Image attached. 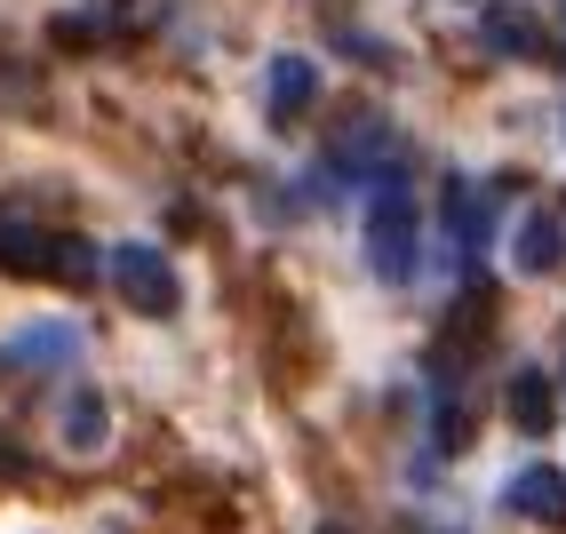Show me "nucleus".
Instances as JSON below:
<instances>
[{
	"label": "nucleus",
	"mask_w": 566,
	"mask_h": 534,
	"mask_svg": "<svg viewBox=\"0 0 566 534\" xmlns=\"http://www.w3.org/2000/svg\"><path fill=\"white\" fill-rule=\"evenodd\" d=\"M415 248H423V208H415V192L399 176H384V184H375V200H367L359 255H367V272L384 287H407L415 280Z\"/></svg>",
	"instance_id": "nucleus-1"
},
{
	"label": "nucleus",
	"mask_w": 566,
	"mask_h": 534,
	"mask_svg": "<svg viewBox=\"0 0 566 534\" xmlns=\"http://www.w3.org/2000/svg\"><path fill=\"white\" fill-rule=\"evenodd\" d=\"M503 503L518 511V519H535V526H566V471H551V463H526L518 479H511V494Z\"/></svg>",
	"instance_id": "nucleus-6"
},
{
	"label": "nucleus",
	"mask_w": 566,
	"mask_h": 534,
	"mask_svg": "<svg viewBox=\"0 0 566 534\" xmlns=\"http://www.w3.org/2000/svg\"><path fill=\"white\" fill-rule=\"evenodd\" d=\"M0 272L17 280H88L96 255L81 232H49V223H0Z\"/></svg>",
	"instance_id": "nucleus-2"
},
{
	"label": "nucleus",
	"mask_w": 566,
	"mask_h": 534,
	"mask_svg": "<svg viewBox=\"0 0 566 534\" xmlns=\"http://www.w3.org/2000/svg\"><path fill=\"white\" fill-rule=\"evenodd\" d=\"M319 534H352V526H319Z\"/></svg>",
	"instance_id": "nucleus-15"
},
{
	"label": "nucleus",
	"mask_w": 566,
	"mask_h": 534,
	"mask_svg": "<svg viewBox=\"0 0 566 534\" xmlns=\"http://www.w3.org/2000/svg\"><path fill=\"white\" fill-rule=\"evenodd\" d=\"M486 41H503L511 56H526V49H535V24H526V17H486Z\"/></svg>",
	"instance_id": "nucleus-13"
},
{
	"label": "nucleus",
	"mask_w": 566,
	"mask_h": 534,
	"mask_svg": "<svg viewBox=\"0 0 566 534\" xmlns=\"http://www.w3.org/2000/svg\"><path fill=\"white\" fill-rule=\"evenodd\" d=\"M17 471H24V454H17V447H0V479H17Z\"/></svg>",
	"instance_id": "nucleus-14"
},
{
	"label": "nucleus",
	"mask_w": 566,
	"mask_h": 534,
	"mask_svg": "<svg viewBox=\"0 0 566 534\" xmlns=\"http://www.w3.org/2000/svg\"><path fill=\"white\" fill-rule=\"evenodd\" d=\"M511 423H518V431H551V384H543L535 367L511 375Z\"/></svg>",
	"instance_id": "nucleus-12"
},
{
	"label": "nucleus",
	"mask_w": 566,
	"mask_h": 534,
	"mask_svg": "<svg viewBox=\"0 0 566 534\" xmlns=\"http://www.w3.org/2000/svg\"><path fill=\"white\" fill-rule=\"evenodd\" d=\"M56 439L72 447V454H104V439H112V407H104V391H64V407H56Z\"/></svg>",
	"instance_id": "nucleus-5"
},
{
	"label": "nucleus",
	"mask_w": 566,
	"mask_h": 534,
	"mask_svg": "<svg viewBox=\"0 0 566 534\" xmlns=\"http://www.w3.org/2000/svg\"><path fill=\"white\" fill-rule=\"evenodd\" d=\"M0 359H9V367H64V359H81V327H72V320H41V327H24Z\"/></svg>",
	"instance_id": "nucleus-8"
},
{
	"label": "nucleus",
	"mask_w": 566,
	"mask_h": 534,
	"mask_svg": "<svg viewBox=\"0 0 566 534\" xmlns=\"http://www.w3.org/2000/svg\"><path fill=\"white\" fill-rule=\"evenodd\" d=\"M495 335V295L486 287H463V303L447 312V327H439V343H431V359H439V384H455V375L479 359V343Z\"/></svg>",
	"instance_id": "nucleus-4"
},
{
	"label": "nucleus",
	"mask_w": 566,
	"mask_h": 534,
	"mask_svg": "<svg viewBox=\"0 0 566 534\" xmlns=\"http://www.w3.org/2000/svg\"><path fill=\"white\" fill-rule=\"evenodd\" d=\"M384 144H391V128L375 121V112H359V121H352L344 136H335V168H344V176H359V160H375Z\"/></svg>",
	"instance_id": "nucleus-11"
},
{
	"label": "nucleus",
	"mask_w": 566,
	"mask_h": 534,
	"mask_svg": "<svg viewBox=\"0 0 566 534\" xmlns=\"http://www.w3.org/2000/svg\"><path fill=\"white\" fill-rule=\"evenodd\" d=\"M511 255H518V272H558V263H566V223H558L551 208H543V216H526Z\"/></svg>",
	"instance_id": "nucleus-10"
},
{
	"label": "nucleus",
	"mask_w": 566,
	"mask_h": 534,
	"mask_svg": "<svg viewBox=\"0 0 566 534\" xmlns=\"http://www.w3.org/2000/svg\"><path fill=\"white\" fill-rule=\"evenodd\" d=\"M104 280L120 287V303L128 312H144V320H176L184 312V280H176V263L160 255V248H144V240H120L104 255Z\"/></svg>",
	"instance_id": "nucleus-3"
},
{
	"label": "nucleus",
	"mask_w": 566,
	"mask_h": 534,
	"mask_svg": "<svg viewBox=\"0 0 566 534\" xmlns=\"http://www.w3.org/2000/svg\"><path fill=\"white\" fill-rule=\"evenodd\" d=\"M495 200L503 192H486V184H447V232H455V248H479L486 240V223H495Z\"/></svg>",
	"instance_id": "nucleus-9"
},
{
	"label": "nucleus",
	"mask_w": 566,
	"mask_h": 534,
	"mask_svg": "<svg viewBox=\"0 0 566 534\" xmlns=\"http://www.w3.org/2000/svg\"><path fill=\"white\" fill-rule=\"evenodd\" d=\"M263 96H272V128H295L312 112V96H319V64L312 56H280L272 81H263Z\"/></svg>",
	"instance_id": "nucleus-7"
}]
</instances>
